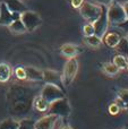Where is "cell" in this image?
<instances>
[{"label":"cell","instance_id":"cell-8","mask_svg":"<svg viewBox=\"0 0 128 129\" xmlns=\"http://www.w3.org/2000/svg\"><path fill=\"white\" fill-rule=\"evenodd\" d=\"M20 14L17 13H10L4 1L0 4V25H5V26H9L14 20L19 19Z\"/></svg>","mask_w":128,"mask_h":129},{"label":"cell","instance_id":"cell-12","mask_svg":"<svg viewBox=\"0 0 128 129\" xmlns=\"http://www.w3.org/2000/svg\"><path fill=\"white\" fill-rule=\"evenodd\" d=\"M60 52L63 57H66V58H68V59L76 58V56L79 53V48L77 47V45L67 43V44H63L62 47L60 48Z\"/></svg>","mask_w":128,"mask_h":129},{"label":"cell","instance_id":"cell-27","mask_svg":"<svg viewBox=\"0 0 128 129\" xmlns=\"http://www.w3.org/2000/svg\"><path fill=\"white\" fill-rule=\"evenodd\" d=\"M118 99L124 103L125 105H128V89H122L118 93Z\"/></svg>","mask_w":128,"mask_h":129},{"label":"cell","instance_id":"cell-6","mask_svg":"<svg viewBox=\"0 0 128 129\" xmlns=\"http://www.w3.org/2000/svg\"><path fill=\"white\" fill-rule=\"evenodd\" d=\"M107 8L108 7L102 6V13L100 15V17L93 23L94 25V31L95 35L99 38H103L104 34L107 33V29L109 27V22H108V16H107Z\"/></svg>","mask_w":128,"mask_h":129},{"label":"cell","instance_id":"cell-30","mask_svg":"<svg viewBox=\"0 0 128 129\" xmlns=\"http://www.w3.org/2000/svg\"><path fill=\"white\" fill-rule=\"evenodd\" d=\"M121 5H122V8H124V10H125V14H126V17L128 19V0L125 1L124 4H121Z\"/></svg>","mask_w":128,"mask_h":129},{"label":"cell","instance_id":"cell-13","mask_svg":"<svg viewBox=\"0 0 128 129\" xmlns=\"http://www.w3.org/2000/svg\"><path fill=\"white\" fill-rule=\"evenodd\" d=\"M120 40H121V36L119 35L116 32H109V33H106L103 36V41L109 48H116L118 44H119Z\"/></svg>","mask_w":128,"mask_h":129},{"label":"cell","instance_id":"cell-32","mask_svg":"<svg viewBox=\"0 0 128 129\" xmlns=\"http://www.w3.org/2000/svg\"><path fill=\"white\" fill-rule=\"evenodd\" d=\"M126 39H127V41H128V34H127V36H126Z\"/></svg>","mask_w":128,"mask_h":129},{"label":"cell","instance_id":"cell-23","mask_svg":"<svg viewBox=\"0 0 128 129\" xmlns=\"http://www.w3.org/2000/svg\"><path fill=\"white\" fill-rule=\"evenodd\" d=\"M14 74H15L16 78L19 80H24L26 79V71H25V67L22 66H17L14 70Z\"/></svg>","mask_w":128,"mask_h":129},{"label":"cell","instance_id":"cell-28","mask_svg":"<svg viewBox=\"0 0 128 129\" xmlns=\"http://www.w3.org/2000/svg\"><path fill=\"white\" fill-rule=\"evenodd\" d=\"M97 4H99V5H101V6H106V7H108V6H110L112 2H115V1H117V0H94Z\"/></svg>","mask_w":128,"mask_h":129},{"label":"cell","instance_id":"cell-21","mask_svg":"<svg viewBox=\"0 0 128 129\" xmlns=\"http://www.w3.org/2000/svg\"><path fill=\"white\" fill-rule=\"evenodd\" d=\"M86 43L92 48H99L102 43V39L94 34V35H91V36H87V38H86Z\"/></svg>","mask_w":128,"mask_h":129},{"label":"cell","instance_id":"cell-15","mask_svg":"<svg viewBox=\"0 0 128 129\" xmlns=\"http://www.w3.org/2000/svg\"><path fill=\"white\" fill-rule=\"evenodd\" d=\"M11 67L9 64L5 63V62H1L0 63V83H6L9 80L11 76Z\"/></svg>","mask_w":128,"mask_h":129},{"label":"cell","instance_id":"cell-16","mask_svg":"<svg viewBox=\"0 0 128 129\" xmlns=\"http://www.w3.org/2000/svg\"><path fill=\"white\" fill-rule=\"evenodd\" d=\"M34 108L40 112H45V111H49L50 103L40 95L38 98H35V100H34Z\"/></svg>","mask_w":128,"mask_h":129},{"label":"cell","instance_id":"cell-29","mask_svg":"<svg viewBox=\"0 0 128 129\" xmlns=\"http://www.w3.org/2000/svg\"><path fill=\"white\" fill-rule=\"evenodd\" d=\"M84 1H85V0H70V2H72V6L74 7V8H79V7L83 5Z\"/></svg>","mask_w":128,"mask_h":129},{"label":"cell","instance_id":"cell-7","mask_svg":"<svg viewBox=\"0 0 128 129\" xmlns=\"http://www.w3.org/2000/svg\"><path fill=\"white\" fill-rule=\"evenodd\" d=\"M49 112L50 114H54V116H68L70 112V108L68 105V102L65 98L63 99H60L58 101H54L53 103L50 104V108H49Z\"/></svg>","mask_w":128,"mask_h":129},{"label":"cell","instance_id":"cell-18","mask_svg":"<svg viewBox=\"0 0 128 129\" xmlns=\"http://www.w3.org/2000/svg\"><path fill=\"white\" fill-rule=\"evenodd\" d=\"M102 69H103L104 74H107L108 76H116L118 73H119L120 69L118 68L117 66H115L112 62H106L102 66Z\"/></svg>","mask_w":128,"mask_h":129},{"label":"cell","instance_id":"cell-17","mask_svg":"<svg viewBox=\"0 0 128 129\" xmlns=\"http://www.w3.org/2000/svg\"><path fill=\"white\" fill-rule=\"evenodd\" d=\"M8 27H9L11 33H14V34H23V33H25V32H27L26 28H25V26H24V24H23V22L20 20V18L19 19L14 20Z\"/></svg>","mask_w":128,"mask_h":129},{"label":"cell","instance_id":"cell-19","mask_svg":"<svg viewBox=\"0 0 128 129\" xmlns=\"http://www.w3.org/2000/svg\"><path fill=\"white\" fill-rule=\"evenodd\" d=\"M116 48H117L118 54H121V56L126 57V58L128 59V41H127L126 38H124V39L121 38L119 44H118Z\"/></svg>","mask_w":128,"mask_h":129},{"label":"cell","instance_id":"cell-11","mask_svg":"<svg viewBox=\"0 0 128 129\" xmlns=\"http://www.w3.org/2000/svg\"><path fill=\"white\" fill-rule=\"evenodd\" d=\"M4 4L8 8L10 13H17V14H23L26 10V7L20 0H4Z\"/></svg>","mask_w":128,"mask_h":129},{"label":"cell","instance_id":"cell-3","mask_svg":"<svg viewBox=\"0 0 128 129\" xmlns=\"http://www.w3.org/2000/svg\"><path fill=\"white\" fill-rule=\"evenodd\" d=\"M77 71H78V61L76 60V58L68 59L67 62L65 63L63 73L61 75L63 86H69L72 84L77 75Z\"/></svg>","mask_w":128,"mask_h":129},{"label":"cell","instance_id":"cell-31","mask_svg":"<svg viewBox=\"0 0 128 129\" xmlns=\"http://www.w3.org/2000/svg\"><path fill=\"white\" fill-rule=\"evenodd\" d=\"M61 129H72V128H70V127H68V126H63V127L61 128Z\"/></svg>","mask_w":128,"mask_h":129},{"label":"cell","instance_id":"cell-25","mask_svg":"<svg viewBox=\"0 0 128 129\" xmlns=\"http://www.w3.org/2000/svg\"><path fill=\"white\" fill-rule=\"evenodd\" d=\"M83 33H84V35H85V38L91 36V35H94L95 31H94V25H93V23H87V24L84 25Z\"/></svg>","mask_w":128,"mask_h":129},{"label":"cell","instance_id":"cell-4","mask_svg":"<svg viewBox=\"0 0 128 129\" xmlns=\"http://www.w3.org/2000/svg\"><path fill=\"white\" fill-rule=\"evenodd\" d=\"M20 20L23 22L25 28L27 32H33L41 25V17L38 13L31 10H25L23 14H20Z\"/></svg>","mask_w":128,"mask_h":129},{"label":"cell","instance_id":"cell-1","mask_svg":"<svg viewBox=\"0 0 128 129\" xmlns=\"http://www.w3.org/2000/svg\"><path fill=\"white\" fill-rule=\"evenodd\" d=\"M107 16H108V22L109 25H115V26H119L120 24L125 23L127 20L126 14L122 8V5L120 2H112L110 6L107 8Z\"/></svg>","mask_w":128,"mask_h":129},{"label":"cell","instance_id":"cell-20","mask_svg":"<svg viewBox=\"0 0 128 129\" xmlns=\"http://www.w3.org/2000/svg\"><path fill=\"white\" fill-rule=\"evenodd\" d=\"M112 63L115 64V66H117L119 69H126L127 63H128V59L126 57L121 56V54H117V56L113 57Z\"/></svg>","mask_w":128,"mask_h":129},{"label":"cell","instance_id":"cell-5","mask_svg":"<svg viewBox=\"0 0 128 129\" xmlns=\"http://www.w3.org/2000/svg\"><path fill=\"white\" fill-rule=\"evenodd\" d=\"M41 96L43 99H45L50 104L53 103L54 101H58L60 99L65 98L63 96V92L61 91L60 87L54 86V85H51V84H47V86L43 88L42 93H41Z\"/></svg>","mask_w":128,"mask_h":129},{"label":"cell","instance_id":"cell-33","mask_svg":"<svg viewBox=\"0 0 128 129\" xmlns=\"http://www.w3.org/2000/svg\"><path fill=\"white\" fill-rule=\"evenodd\" d=\"M126 69H128V63H127V68H126Z\"/></svg>","mask_w":128,"mask_h":129},{"label":"cell","instance_id":"cell-9","mask_svg":"<svg viewBox=\"0 0 128 129\" xmlns=\"http://www.w3.org/2000/svg\"><path fill=\"white\" fill-rule=\"evenodd\" d=\"M43 80L47 82V84H51L54 86L58 87H62V77L59 73L54 70H45L43 71Z\"/></svg>","mask_w":128,"mask_h":129},{"label":"cell","instance_id":"cell-14","mask_svg":"<svg viewBox=\"0 0 128 129\" xmlns=\"http://www.w3.org/2000/svg\"><path fill=\"white\" fill-rule=\"evenodd\" d=\"M26 79L28 80H43V71L39 70L35 67H25Z\"/></svg>","mask_w":128,"mask_h":129},{"label":"cell","instance_id":"cell-10","mask_svg":"<svg viewBox=\"0 0 128 129\" xmlns=\"http://www.w3.org/2000/svg\"><path fill=\"white\" fill-rule=\"evenodd\" d=\"M57 119H58L57 116L49 114L35 123V129H53L57 123Z\"/></svg>","mask_w":128,"mask_h":129},{"label":"cell","instance_id":"cell-2","mask_svg":"<svg viewBox=\"0 0 128 129\" xmlns=\"http://www.w3.org/2000/svg\"><path fill=\"white\" fill-rule=\"evenodd\" d=\"M79 11H81L82 17L86 22L94 23L100 17V15H101L102 6L101 5L94 4V2H91V1H84L83 5L79 7Z\"/></svg>","mask_w":128,"mask_h":129},{"label":"cell","instance_id":"cell-22","mask_svg":"<svg viewBox=\"0 0 128 129\" xmlns=\"http://www.w3.org/2000/svg\"><path fill=\"white\" fill-rule=\"evenodd\" d=\"M17 121H15L14 119H7V120L2 121L0 125V129H17L18 128Z\"/></svg>","mask_w":128,"mask_h":129},{"label":"cell","instance_id":"cell-24","mask_svg":"<svg viewBox=\"0 0 128 129\" xmlns=\"http://www.w3.org/2000/svg\"><path fill=\"white\" fill-rule=\"evenodd\" d=\"M17 129H35V122L32 120H22L18 123V128Z\"/></svg>","mask_w":128,"mask_h":129},{"label":"cell","instance_id":"cell-26","mask_svg":"<svg viewBox=\"0 0 128 129\" xmlns=\"http://www.w3.org/2000/svg\"><path fill=\"white\" fill-rule=\"evenodd\" d=\"M120 110H121V108H120L119 105H118V103H117V102L111 103V104L109 105V108H108L109 113L112 114V116H116V114H118V113L120 112Z\"/></svg>","mask_w":128,"mask_h":129}]
</instances>
